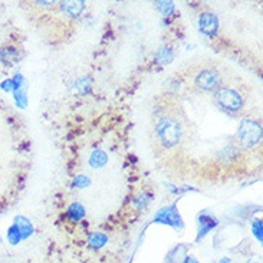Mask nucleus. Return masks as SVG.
Instances as JSON below:
<instances>
[{"label":"nucleus","mask_w":263,"mask_h":263,"mask_svg":"<svg viewBox=\"0 0 263 263\" xmlns=\"http://www.w3.org/2000/svg\"><path fill=\"white\" fill-rule=\"evenodd\" d=\"M181 125L173 117H163L160 118L156 125V135L160 144L165 148H171L177 145L181 138Z\"/></svg>","instance_id":"nucleus-1"},{"label":"nucleus","mask_w":263,"mask_h":263,"mask_svg":"<svg viewBox=\"0 0 263 263\" xmlns=\"http://www.w3.org/2000/svg\"><path fill=\"white\" fill-rule=\"evenodd\" d=\"M237 137L242 145L246 148H252L262 140V127L259 122L253 120H243L239 125Z\"/></svg>","instance_id":"nucleus-2"},{"label":"nucleus","mask_w":263,"mask_h":263,"mask_svg":"<svg viewBox=\"0 0 263 263\" xmlns=\"http://www.w3.org/2000/svg\"><path fill=\"white\" fill-rule=\"evenodd\" d=\"M214 100L228 112H237L243 108L242 95L232 88H219L214 93Z\"/></svg>","instance_id":"nucleus-3"},{"label":"nucleus","mask_w":263,"mask_h":263,"mask_svg":"<svg viewBox=\"0 0 263 263\" xmlns=\"http://www.w3.org/2000/svg\"><path fill=\"white\" fill-rule=\"evenodd\" d=\"M220 75L214 69H203L194 78V85L197 86L200 91H204V92L217 91L220 88Z\"/></svg>","instance_id":"nucleus-4"},{"label":"nucleus","mask_w":263,"mask_h":263,"mask_svg":"<svg viewBox=\"0 0 263 263\" xmlns=\"http://www.w3.org/2000/svg\"><path fill=\"white\" fill-rule=\"evenodd\" d=\"M154 221L156 223H161V224H168V226H173L174 229L183 228V220H181V217L178 214L177 207L174 206V204L161 209L156 214Z\"/></svg>","instance_id":"nucleus-5"},{"label":"nucleus","mask_w":263,"mask_h":263,"mask_svg":"<svg viewBox=\"0 0 263 263\" xmlns=\"http://www.w3.org/2000/svg\"><path fill=\"white\" fill-rule=\"evenodd\" d=\"M199 28L201 33L207 36H214L219 29V19L213 13H203L199 19Z\"/></svg>","instance_id":"nucleus-6"},{"label":"nucleus","mask_w":263,"mask_h":263,"mask_svg":"<svg viewBox=\"0 0 263 263\" xmlns=\"http://www.w3.org/2000/svg\"><path fill=\"white\" fill-rule=\"evenodd\" d=\"M13 224L19 230L22 240H26V239H29L30 236L35 233V228H33L32 221L29 220L28 217H25V216H16L13 220Z\"/></svg>","instance_id":"nucleus-7"},{"label":"nucleus","mask_w":263,"mask_h":263,"mask_svg":"<svg viewBox=\"0 0 263 263\" xmlns=\"http://www.w3.org/2000/svg\"><path fill=\"white\" fill-rule=\"evenodd\" d=\"M217 226V220L214 219L213 216H210V214L207 213H203L200 214L199 217V235H197V242H199L200 239H203L204 236L212 230V229H214Z\"/></svg>","instance_id":"nucleus-8"},{"label":"nucleus","mask_w":263,"mask_h":263,"mask_svg":"<svg viewBox=\"0 0 263 263\" xmlns=\"http://www.w3.org/2000/svg\"><path fill=\"white\" fill-rule=\"evenodd\" d=\"M61 9L69 17H78L85 10V2H62Z\"/></svg>","instance_id":"nucleus-9"},{"label":"nucleus","mask_w":263,"mask_h":263,"mask_svg":"<svg viewBox=\"0 0 263 263\" xmlns=\"http://www.w3.org/2000/svg\"><path fill=\"white\" fill-rule=\"evenodd\" d=\"M108 163V156L105 151L102 149H97L93 151L91 157H89V165L93 168H102L105 164Z\"/></svg>","instance_id":"nucleus-10"},{"label":"nucleus","mask_w":263,"mask_h":263,"mask_svg":"<svg viewBox=\"0 0 263 263\" xmlns=\"http://www.w3.org/2000/svg\"><path fill=\"white\" fill-rule=\"evenodd\" d=\"M108 243V236L104 235V233H91L88 236V245L92 248V249H102L105 245Z\"/></svg>","instance_id":"nucleus-11"},{"label":"nucleus","mask_w":263,"mask_h":263,"mask_svg":"<svg viewBox=\"0 0 263 263\" xmlns=\"http://www.w3.org/2000/svg\"><path fill=\"white\" fill-rule=\"evenodd\" d=\"M68 217L71 219L72 221H79L82 220L85 217V207L82 206L81 203H72L69 209H68Z\"/></svg>","instance_id":"nucleus-12"},{"label":"nucleus","mask_w":263,"mask_h":263,"mask_svg":"<svg viewBox=\"0 0 263 263\" xmlns=\"http://www.w3.org/2000/svg\"><path fill=\"white\" fill-rule=\"evenodd\" d=\"M17 55H19L17 49L12 48V46H6V48L0 50V59L5 64H14V61L17 59Z\"/></svg>","instance_id":"nucleus-13"},{"label":"nucleus","mask_w":263,"mask_h":263,"mask_svg":"<svg viewBox=\"0 0 263 263\" xmlns=\"http://www.w3.org/2000/svg\"><path fill=\"white\" fill-rule=\"evenodd\" d=\"M6 239H7V242L10 243L12 246H17V245L22 242L21 233H19V230H17V228H16L14 224H12L10 228L7 229Z\"/></svg>","instance_id":"nucleus-14"},{"label":"nucleus","mask_w":263,"mask_h":263,"mask_svg":"<svg viewBox=\"0 0 263 263\" xmlns=\"http://www.w3.org/2000/svg\"><path fill=\"white\" fill-rule=\"evenodd\" d=\"M14 101L17 104V107L25 108L26 104H28V98H26V89L25 88H21L17 91H14Z\"/></svg>","instance_id":"nucleus-15"},{"label":"nucleus","mask_w":263,"mask_h":263,"mask_svg":"<svg viewBox=\"0 0 263 263\" xmlns=\"http://www.w3.org/2000/svg\"><path fill=\"white\" fill-rule=\"evenodd\" d=\"M156 7L164 14V16H168L173 13L174 10V3L173 2H157Z\"/></svg>","instance_id":"nucleus-16"},{"label":"nucleus","mask_w":263,"mask_h":263,"mask_svg":"<svg viewBox=\"0 0 263 263\" xmlns=\"http://www.w3.org/2000/svg\"><path fill=\"white\" fill-rule=\"evenodd\" d=\"M89 184H91V180L88 176H77L73 180V187L77 189H85Z\"/></svg>","instance_id":"nucleus-17"},{"label":"nucleus","mask_w":263,"mask_h":263,"mask_svg":"<svg viewBox=\"0 0 263 263\" xmlns=\"http://www.w3.org/2000/svg\"><path fill=\"white\" fill-rule=\"evenodd\" d=\"M252 232L256 237L259 242L262 243V235H263V228H262V220H255L252 224Z\"/></svg>","instance_id":"nucleus-18"},{"label":"nucleus","mask_w":263,"mask_h":263,"mask_svg":"<svg viewBox=\"0 0 263 263\" xmlns=\"http://www.w3.org/2000/svg\"><path fill=\"white\" fill-rule=\"evenodd\" d=\"M171 50L170 49H161L158 50V53H157V59L160 61V64H168L171 61Z\"/></svg>","instance_id":"nucleus-19"},{"label":"nucleus","mask_w":263,"mask_h":263,"mask_svg":"<svg viewBox=\"0 0 263 263\" xmlns=\"http://www.w3.org/2000/svg\"><path fill=\"white\" fill-rule=\"evenodd\" d=\"M0 88H2L5 92H14V91H17L16 84H14V81L12 78L3 81V82H2V85H0Z\"/></svg>","instance_id":"nucleus-20"},{"label":"nucleus","mask_w":263,"mask_h":263,"mask_svg":"<svg viewBox=\"0 0 263 263\" xmlns=\"http://www.w3.org/2000/svg\"><path fill=\"white\" fill-rule=\"evenodd\" d=\"M147 199H149V197H144V196H142V197H140L138 200H135V204L138 206V209H144V207L149 203V200Z\"/></svg>","instance_id":"nucleus-21"},{"label":"nucleus","mask_w":263,"mask_h":263,"mask_svg":"<svg viewBox=\"0 0 263 263\" xmlns=\"http://www.w3.org/2000/svg\"><path fill=\"white\" fill-rule=\"evenodd\" d=\"M183 263H199V260H197L194 256H192V255H187V256L184 257Z\"/></svg>","instance_id":"nucleus-22"},{"label":"nucleus","mask_w":263,"mask_h":263,"mask_svg":"<svg viewBox=\"0 0 263 263\" xmlns=\"http://www.w3.org/2000/svg\"><path fill=\"white\" fill-rule=\"evenodd\" d=\"M219 263H232V260H230L229 257H221L220 260H219Z\"/></svg>","instance_id":"nucleus-23"}]
</instances>
